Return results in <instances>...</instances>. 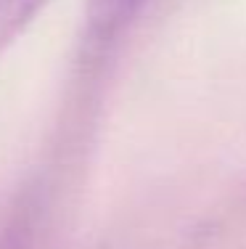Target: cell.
<instances>
[{"mask_svg": "<svg viewBox=\"0 0 246 249\" xmlns=\"http://www.w3.org/2000/svg\"><path fill=\"white\" fill-rule=\"evenodd\" d=\"M48 0H0V53L34 21Z\"/></svg>", "mask_w": 246, "mask_h": 249, "instance_id": "1", "label": "cell"}, {"mask_svg": "<svg viewBox=\"0 0 246 249\" xmlns=\"http://www.w3.org/2000/svg\"><path fill=\"white\" fill-rule=\"evenodd\" d=\"M140 5V0H90V29L101 40L111 37Z\"/></svg>", "mask_w": 246, "mask_h": 249, "instance_id": "2", "label": "cell"}]
</instances>
